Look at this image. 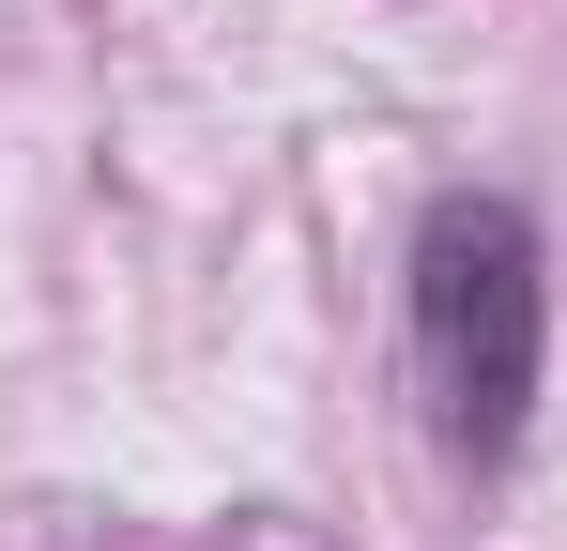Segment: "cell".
<instances>
[{
  "label": "cell",
  "mask_w": 567,
  "mask_h": 551,
  "mask_svg": "<svg viewBox=\"0 0 567 551\" xmlns=\"http://www.w3.org/2000/svg\"><path fill=\"white\" fill-rule=\"evenodd\" d=\"M414 353H430V414L461 459H506L537 414V367H553V276H537V215L522 199H430L414 230Z\"/></svg>",
  "instance_id": "cell-1"
}]
</instances>
